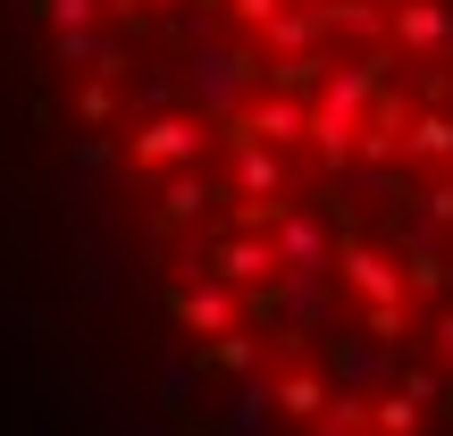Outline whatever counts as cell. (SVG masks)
I'll return each mask as SVG.
<instances>
[{"instance_id": "obj_1", "label": "cell", "mask_w": 453, "mask_h": 436, "mask_svg": "<svg viewBox=\"0 0 453 436\" xmlns=\"http://www.w3.org/2000/svg\"><path fill=\"white\" fill-rule=\"evenodd\" d=\"M134 151H143V160L151 168H168V160H194V151H202V126H194V118H151V126H143V143H134Z\"/></svg>"}, {"instance_id": "obj_2", "label": "cell", "mask_w": 453, "mask_h": 436, "mask_svg": "<svg viewBox=\"0 0 453 436\" xmlns=\"http://www.w3.org/2000/svg\"><path fill=\"white\" fill-rule=\"evenodd\" d=\"M110 110H118V93H110V84H84V93H76V118H84V126H101Z\"/></svg>"}, {"instance_id": "obj_3", "label": "cell", "mask_w": 453, "mask_h": 436, "mask_svg": "<svg viewBox=\"0 0 453 436\" xmlns=\"http://www.w3.org/2000/svg\"><path fill=\"white\" fill-rule=\"evenodd\" d=\"M226 319H235V310H226V294H202V302H194V327H211V336H219Z\"/></svg>"}, {"instance_id": "obj_4", "label": "cell", "mask_w": 453, "mask_h": 436, "mask_svg": "<svg viewBox=\"0 0 453 436\" xmlns=\"http://www.w3.org/2000/svg\"><path fill=\"white\" fill-rule=\"evenodd\" d=\"M50 9V26H84V17H93V0H42Z\"/></svg>"}, {"instance_id": "obj_5", "label": "cell", "mask_w": 453, "mask_h": 436, "mask_svg": "<svg viewBox=\"0 0 453 436\" xmlns=\"http://www.w3.org/2000/svg\"><path fill=\"white\" fill-rule=\"evenodd\" d=\"M202 210V185H168V218H194Z\"/></svg>"}, {"instance_id": "obj_6", "label": "cell", "mask_w": 453, "mask_h": 436, "mask_svg": "<svg viewBox=\"0 0 453 436\" xmlns=\"http://www.w3.org/2000/svg\"><path fill=\"white\" fill-rule=\"evenodd\" d=\"M277 9H286V0H235V17H243V26H269Z\"/></svg>"}]
</instances>
